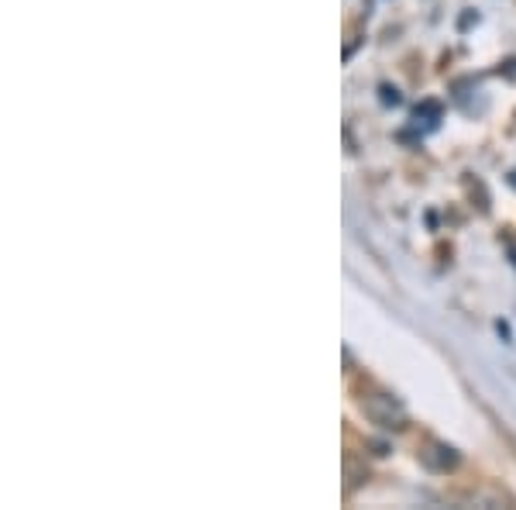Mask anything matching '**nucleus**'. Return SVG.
<instances>
[{"label":"nucleus","mask_w":516,"mask_h":510,"mask_svg":"<svg viewBox=\"0 0 516 510\" xmlns=\"http://www.w3.org/2000/svg\"><path fill=\"white\" fill-rule=\"evenodd\" d=\"M362 407H365V414L372 417L379 428H386V431H400L403 424H406V414H403V407L396 404L393 397H382V393H369V397L362 400Z\"/></svg>","instance_id":"f257e3e1"},{"label":"nucleus","mask_w":516,"mask_h":510,"mask_svg":"<svg viewBox=\"0 0 516 510\" xmlns=\"http://www.w3.org/2000/svg\"><path fill=\"white\" fill-rule=\"evenodd\" d=\"M427 462H430V466H437V469H455L458 466V452H455V448H448V445H430Z\"/></svg>","instance_id":"f03ea898"},{"label":"nucleus","mask_w":516,"mask_h":510,"mask_svg":"<svg viewBox=\"0 0 516 510\" xmlns=\"http://www.w3.org/2000/svg\"><path fill=\"white\" fill-rule=\"evenodd\" d=\"M510 183H513V187H516V173H513V176H510Z\"/></svg>","instance_id":"7ed1b4c3"}]
</instances>
